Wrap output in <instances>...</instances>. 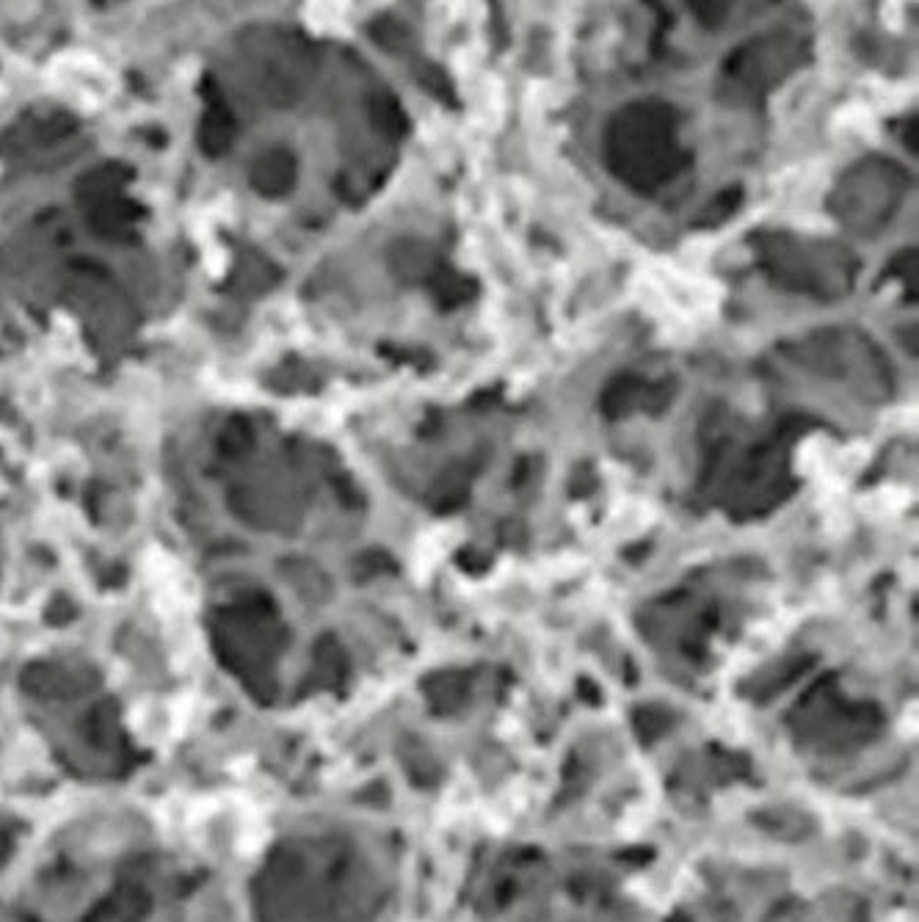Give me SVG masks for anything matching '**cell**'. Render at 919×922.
Wrapping results in <instances>:
<instances>
[{
    "instance_id": "1",
    "label": "cell",
    "mask_w": 919,
    "mask_h": 922,
    "mask_svg": "<svg viewBox=\"0 0 919 922\" xmlns=\"http://www.w3.org/2000/svg\"><path fill=\"white\" fill-rule=\"evenodd\" d=\"M608 155L613 172L635 188L666 183L682 166L674 114L663 103H635L610 125Z\"/></svg>"
}]
</instances>
